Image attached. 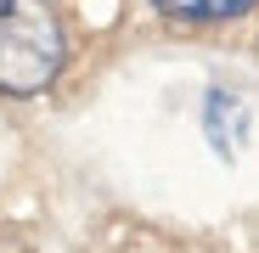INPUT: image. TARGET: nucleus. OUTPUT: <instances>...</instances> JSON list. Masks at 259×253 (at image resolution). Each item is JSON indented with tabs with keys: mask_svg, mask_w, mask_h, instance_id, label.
Returning <instances> with one entry per match:
<instances>
[{
	"mask_svg": "<svg viewBox=\"0 0 259 253\" xmlns=\"http://www.w3.org/2000/svg\"><path fill=\"white\" fill-rule=\"evenodd\" d=\"M152 6L169 17H186V23H208V17H237L253 0H152Z\"/></svg>",
	"mask_w": 259,
	"mask_h": 253,
	"instance_id": "obj_2",
	"label": "nucleus"
},
{
	"mask_svg": "<svg viewBox=\"0 0 259 253\" xmlns=\"http://www.w3.org/2000/svg\"><path fill=\"white\" fill-rule=\"evenodd\" d=\"M62 68V23L46 0H0V90L34 96Z\"/></svg>",
	"mask_w": 259,
	"mask_h": 253,
	"instance_id": "obj_1",
	"label": "nucleus"
}]
</instances>
